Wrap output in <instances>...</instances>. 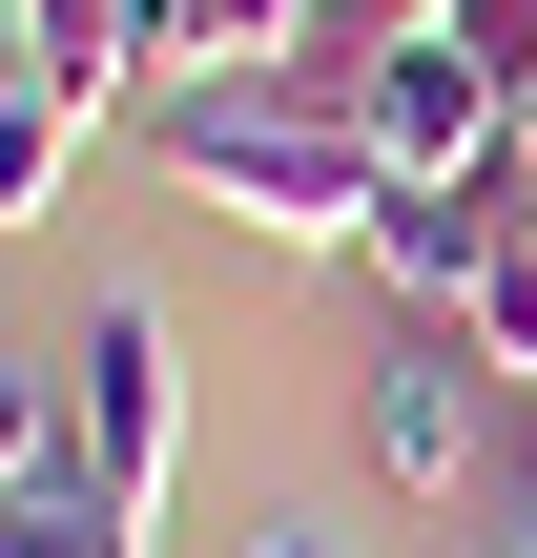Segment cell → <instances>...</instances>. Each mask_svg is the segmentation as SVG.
Instances as JSON below:
<instances>
[{
  "mask_svg": "<svg viewBox=\"0 0 537 558\" xmlns=\"http://www.w3.org/2000/svg\"><path fill=\"white\" fill-rule=\"evenodd\" d=\"M145 166H166L186 207L269 228V248H373V207H393L373 124H331V104L269 83V62H166V83H145Z\"/></svg>",
  "mask_w": 537,
  "mask_h": 558,
  "instance_id": "6da1fadb",
  "label": "cell"
},
{
  "mask_svg": "<svg viewBox=\"0 0 537 558\" xmlns=\"http://www.w3.org/2000/svg\"><path fill=\"white\" fill-rule=\"evenodd\" d=\"M62 435H83L62 476H83V497H103L124 538H166V476H186V331H166L145 290H103V311H83V373H62Z\"/></svg>",
  "mask_w": 537,
  "mask_h": 558,
  "instance_id": "7a4b0ae2",
  "label": "cell"
},
{
  "mask_svg": "<svg viewBox=\"0 0 537 558\" xmlns=\"http://www.w3.org/2000/svg\"><path fill=\"white\" fill-rule=\"evenodd\" d=\"M352 456H373L393 497H455V476H476V331H455V311H393V331H373Z\"/></svg>",
  "mask_w": 537,
  "mask_h": 558,
  "instance_id": "3957f363",
  "label": "cell"
},
{
  "mask_svg": "<svg viewBox=\"0 0 537 558\" xmlns=\"http://www.w3.org/2000/svg\"><path fill=\"white\" fill-rule=\"evenodd\" d=\"M352 124H373V166L393 186H497L517 145H497V83H476V41L435 21V41H393L373 83H352Z\"/></svg>",
  "mask_w": 537,
  "mask_h": 558,
  "instance_id": "277c9868",
  "label": "cell"
},
{
  "mask_svg": "<svg viewBox=\"0 0 537 558\" xmlns=\"http://www.w3.org/2000/svg\"><path fill=\"white\" fill-rule=\"evenodd\" d=\"M497 248H517V166H497V186H393L352 269H373L393 311H476V269H497Z\"/></svg>",
  "mask_w": 537,
  "mask_h": 558,
  "instance_id": "5b68a950",
  "label": "cell"
},
{
  "mask_svg": "<svg viewBox=\"0 0 537 558\" xmlns=\"http://www.w3.org/2000/svg\"><path fill=\"white\" fill-rule=\"evenodd\" d=\"M83 435H62V352H0V497H41Z\"/></svg>",
  "mask_w": 537,
  "mask_h": 558,
  "instance_id": "8992f818",
  "label": "cell"
},
{
  "mask_svg": "<svg viewBox=\"0 0 537 558\" xmlns=\"http://www.w3.org/2000/svg\"><path fill=\"white\" fill-rule=\"evenodd\" d=\"M455 41H476V83H497V145L537 166V0H455Z\"/></svg>",
  "mask_w": 537,
  "mask_h": 558,
  "instance_id": "52a82bcc",
  "label": "cell"
},
{
  "mask_svg": "<svg viewBox=\"0 0 537 558\" xmlns=\"http://www.w3.org/2000/svg\"><path fill=\"white\" fill-rule=\"evenodd\" d=\"M0 558H166V538H124L83 476H41V497H0Z\"/></svg>",
  "mask_w": 537,
  "mask_h": 558,
  "instance_id": "ba28073f",
  "label": "cell"
},
{
  "mask_svg": "<svg viewBox=\"0 0 537 558\" xmlns=\"http://www.w3.org/2000/svg\"><path fill=\"white\" fill-rule=\"evenodd\" d=\"M455 331H476V373H497V393L537 373V228L497 248V269H476V311H455Z\"/></svg>",
  "mask_w": 537,
  "mask_h": 558,
  "instance_id": "9c48e42d",
  "label": "cell"
},
{
  "mask_svg": "<svg viewBox=\"0 0 537 558\" xmlns=\"http://www.w3.org/2000/svg\"><path fill=\"white\" fill-rule=\"evenodd\" d=\"M310 0H186V62H290Z\"/></svg>",
  "mask_w": 537,
  "mask_h": 558,
  "instance_id": "30bf717a",
  "label": "cell"
},
{
  "mask_svg": "<svg viewBox=\"0 0 537 558\" xmlns=\"http://www.w3.org/2000/svg\"><path fill=\"white\" fill-rule=\"evenodd\" d=\"M228 558H352V538H228Z\"/></svg>",
  "mask_w": 537,
  "mask_h": 558,
  "instance_id": "8fae6325",
  "label": "cell"
},
{
  "mask_svg": "<svg viewBox=\"0 0 537 558\" xmlns=\"http://www.w3.org/2000/svg\"><path fill=\"white\" fill-rule=\"evenodd\" d=\"M517 476H537V373H517Z\"/></svg>",
  "mask_w": 537,
  "mask_h": 558,
  "instance_id": "7c38bea8",
  "label": "cell"
},
{
  "mask_svg": "<svg viewBox=\"0 0 537 558\" xmlns=\"http://www.w3.org/2000/svg\"><path fill=\"white\" fill-rule=\"evenodd\" d=\"M0 41H41V0H0Z\"/></svg>",
  "mask_w": 537,
  "mask_h": 558,
  "instance_id": "4fadbf2b",
  "label": "cell"
},
{
  "mask_svg": "<svg viewBox=\"0 0 537 558\" xmlns=\"http://www.w3.org/2000/svg\"><path fill=\"white\" fill-rule=\"evenodd\" d=\"M517 228H537V166H517Z\"/></svg>",
  "mask_w": 537,
  "mask_h": 558,
  "instance_id": "5bb4252c",
  "label": "cell"
}]
</instances>
